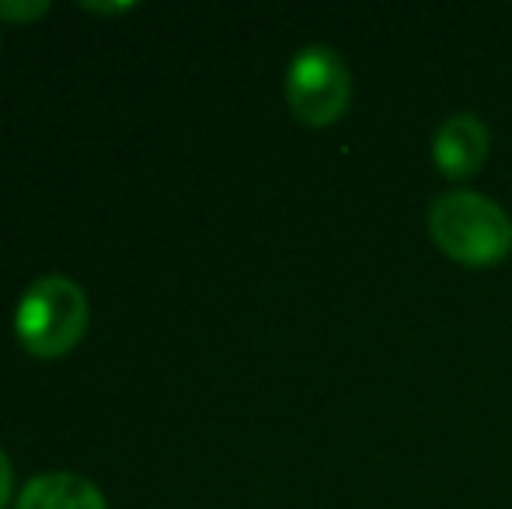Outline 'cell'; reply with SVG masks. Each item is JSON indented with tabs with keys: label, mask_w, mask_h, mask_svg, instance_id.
I'll return each mask as SVG.
<instances>
[{
	"label": "cell",
	"mask_w": 512,
	"mask_h": 509,
	"mask_svg": "<svg viewBox=\"0 0 512 509\" xmlns=\"http://www.w3.org/2000/svg\"><path fill=\"white\" fill-rule=\"evenodd\" d=\"M88 293L63 272H49L28 283L14 307V335L32 356H67L88 332Z\"/></svg>",
	"instance_id": "obj_1"
},
{
	"label": "cell",
	"mask_w": 512,
	"mask_h": 509,
	"mask_svg": "<svg viewBox=\"0 0 512 509\" xmlns=\"http://www.w3.org/2000/svg\"><path fill=\"white\" fill-rule=\"evenodd\" d=\"M429 234L460 265H495L512 252V220L481 192L460 189L432 199Z\"/></svg>",
	"instance_id": "obj_2"
},
{
	"label": "cell",
	"mask_w": 512,
	"mask_h": 509,
	"mask_svg": "<svg viewBox=\"0 0 512 509\" xmlns=\"http://www.w3.org/2000/svg\"><path fill=\"white\" fill-rule=\"evenodd\" d=\"M352 74L331 46H304L286 70V102L307 126H331L345 116Z\"/></svg>",
	"instance_id": "obj_3"
},
{
	"label": "cell",
	"mask_w": 512,
	"mask_h": 509,
	"mask_svg": "<svg viewBox=\"0 0 512 509\" xmlns=\"http://www.w3.org/2000/svg\"><path fill=\"white\" fill-rule=\"evenodd\" d=\"M488 157V126L471 112L450 116L432 136V161L446 178H471Z\"/></svg>",
	"instance_id": "obj_4"
},
{
	"label": "cell",
	"mask_w": 512,
	"mask_h": 509,
	"mask_svg": "<svg viewBox=\"0 0 512 509\" xmlns=\"http://www.w3.org/2000/svg\"><path fill=\"white\" fill-rule=\"evenodd\" d=\"M14 509H108L102 489L74 471H46L21 489Z\"/></svg>",
	"instance_id": "obj_5"
},
{
	"label": "cell",
	"mask_w": 512,
	"mask_h": 509,
	"mask_svg": "<svg viewBox=\"0 0 512 509\" xmlns=\"http://www.w3.org/2000/svg\"><path fill=\"white\" fill-rule=\"evenodd\" d=\"M49 11V0H0V18L7 21H35Z\"/></svg>",
	"instance_id": "obj_6"
},
{
	"label": "cell",
	"mask_w": 512,
	"mask_h": 509,
	"mask_svg": "<svg viewBox=\"0 0 512 509\" xmlns=\"http://www.w3.org/2000/svg\"><path fill=\"white\" fill-rule=\"evenodd\" d=\"M133 0H122V4H95V0H84V11L91 14H122V11H133Z\"/></svg>",
	"instance_id": "obj_7"
},
{
	"label": "cell",
	"mask_w": 512,
	"mask_h": 509,
	"mask_svg": "<svg viewBox=\"0 0 512 509\" xmlns=\"http://www.w3.org/2000/svg\"><path fill=\"white\" fill-rule=\"evenodd\" d=\"M11 461H7V454L4 450H0V506L7 503V499H11Z\"/></svg>",
	"instance_id": "obj_8"
}]
</instances>
